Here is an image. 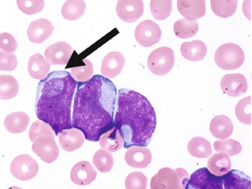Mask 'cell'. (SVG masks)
<instances>
[{"instance_id": "1", "label": "cell", "mask_w": 252, "mask_h": 189, "mask_svg": "<svg viewBox=\"0 0 252 189\" xmlns=\"http://www.w3.org/2000/svg\"><path fill=\"white\" fill-rule=\"evenodd\" d=\"M117 99L113 82L103 76H93L80 83L74 96L73 127L80 129L88 141L97 142L101 135L111 129Z\"/></svg>"}, {"instance_id": "2", "label": "cell", "mask_w": 252, "mask_h": 189, "mask_svg": "<svg viewBox=\"0 0 252 189\" xmlns=\"http://www.w3.org/2000/svg\"><path fill=\"white\" fill-rule=\"evenodd\" d=\"M77 86V81L65 71H53L38 84L35 114L52 126L55 135L73 127L71 103Z\"/></svg>"}, {"instance_id": "3", "label": "cell", "mask_w": 252, "mask_h": 189, "mask_svg": "<svg viewBox=\"0 0 252 189\" xmlns=\"http://www.w3.org/2000/svg\"><path fill=\"white\" fill-rule=\"evenodd\" d=\"M113 125L124 140V147L150 144L157 126L156 114L150 101L141 94L122 89L116 99Z\"/></svg>"}, {"instance_id": "4", "label": "cell", "mask_w": 252, "mask_h": 189, "mask_svg": "<svg viewBox=\"0 0 252 189\" xmlns=\"http://www.w3.org/2000/svg\"><path fill=\"white\" fill-rule=\"evenodd\" d=\"M189 175L183 168L159 169L151 180L152 189H185L189 181Z\"/></svg>"}, {"instance_id": "5", "label": "cell", "mask_w": 252, "mask_h": 189, "mask_svg": "<svg viewBox=\"0 0 252 189\" xmlns=\"http://www.w3.org/2000/svg\"><path fill=\"white\" fill-rule=\"evenodd\" d=\"M245 59L242 49L235 44L228 43L220 46L215 54L216 63L222 69L234 70L240 68Z\"/></svg>"}, {"instance_id": "6", "label": "cell", "mask_w": 252, "mask_h": 189, "mask_svg": "<svg viewBox=\"0 0 252 189\" xmlns=\"http://www.w3.org/2000/svg\"><path fill=\"white\" fill-rule=\"evenodd\" d=\"M148 67L156 75L168 74L174 66V53L169 47H162L152 52L149 56Z\"/></svg>"}, {"instance_id": "7", "label": "cell", "mask_w": 252, "mask_h": 189, "mask_svg": "<svg viewBox=\"0 0 252 189\" xmlns=\"http://www.w3.org/2000/svg\"><path fill=\"white\" fill-rule=\"evenodd\" d=\"M10 172L17 179L28 181L33 178L38 173V163L28 155H21L15 158L12 161Z\"/></svg>"}, {"instance_id": "8", "label": "cell", "mask_w": 252, "mask_h": 189, "mask_svg": "<svg viewBox=\"0 0 252 189\" xmlns=\"http://www.w3.org/2000/svg\"><path fill=\"white\" fill-rule=\"evenodd\" d=\"M135 36L140 45L152 47L160 40L161 30L159 25L153 21L145 20L137 26Z\"/></svg>"}, {"instance_id": "9", "label": "cell", "mask_w": 252, "mask_h": 189, "mask_svg": "<svg viewBox=\"0 0 252 189\" xmlns=\"http://www.w3.org/2000/svg\"><path fill=\"white\" fill-rule=\"evenodd\" d=\"M186 189H223L220 177L213 175L207 168H202L192 174Z\"/></svg>"}, {"instance_id": "10", "label": "cell", "mask_w": 252, "mask_h": 189, "mask_svg": "<svg viewBox=\"0 0 252 189\" xmlns=\"http://www.w3.org/2000/svg\"><path fill=\"white\" fill-rule=\"evenodd\" d=\"M32 150L46 163H52L59 156V148L55 142V137L41 135L33 141Z\"/></svg>"}, {"instance_id": "11", "label": "cell", "mask_w": 252, "mask_h": 189, "mask_svg": "<svg viewBox=\"0 0 252 189\" xmlns=\"http://www.w3.org/2000/svg\"><path fill=\"white\" fill-rule=\"evenodd\" d=\"M142 0H119L116 6V13L122 20L132 23L140 19L144 13Z\"/></svg>"}, {"instance_id": "12", "label": "cell", "mask_w": 252, "mask_h": 189, "mask_svg": "<svg viewBox=\"0 0 252 189\" xmlns=\"http://www.w3.org/2000/svg\"><path fill=\"white\" fill-rule=\"evenodd\" d=\"M73 53L74 50L67 43H55L46 50V60L52 65H65L69 62Z\"/></svg>"}, {"instance_id": "13", "label": "cell", "mask_w": 252, "mask_h": 189, "mask_svg": "<svg viewBox=\"0 0 252 189\" xmlns=\"http://www.w3.org/2000/svg\"><path fill=\"white\" fill-rule=\"evenodd\" d=\"M223 93L230 96H238L244 94L248 89L247 79L241 74H226L220 82Z\"/></svg>"}, {"instance_id": "14", "label": "cell", "mask_w": 252, "mask_h": 189, "mask_svg": "<svg viewBox=\"0 0 252 189\" xmlns=\"http://www.w3.org/2000/svg\"><path fill=\"white\" fill-rule=\"evenodd\" d=\"M125 160L129 166L144 169L152 161V153L145 146H132L125 154Z\"/></svg>"}, {"instance_id": "15", "label": "cell", "mask_w": 252, "mask_h": 189, "mask_svg": "<svg viewBox=\"0 0 252 189\" xmlns=\"http://www.w3.org/2000/svg\"><path fill=\"white\" fill-rule=\"evenodd\" d=\"M97 172L95 168L88 161L76 163L71 169V180L79 186L89 185L96 179Z\"/></svg>"}, {"instance_id": "16", "label": "cell", "mask_w": 252, "mask_h": 189, "mask_svg": "<svg viewBox=\"0 0 252 189\" xmlns=\"http://www.w3.org/2000/svg\"><path fill=\"white\" fill-rule=\"evenodd\" d=\"M58 135L60 145L63 150L67 152H72L80 148L86 139L84 133L75 127L63 129Z\"/></svg>"}, {"instance_id": "17", "label": "cell", "mask_w": 252, "mask_h": 189, "mask_svg": "<svg viewBox=\"0 0 252 189\" xmlns=\"http://www.w3.org/2000/svg\"><path fill=\"white\" fill-rule=\"evenodd\" d=\"M177 8L185 19L196 20L205 15V0H177Z\"/></svg>"}, {"instance_id": "18", "label": "cell", "mask_w": 252, "mask_h": 189, "mask_svg": "<svg viewBox=\"0 0 252 189\" xmlns=\"http://www.w3.org/2000/svg\"><path fill=\"white\" fill-rule=\"evenodd\" d=\"M125 59L123 55L119 52H112L103 59L101 72L106 78H114L120 74L125 65Z\"/></svg>"}, {"instance_id": "19", "label": "cell", "mask_w": 252, "mask_h": 189, "mask_svg": "<svg viewBox=\"0 0 252 189\" xmlns=\"http://www.w3.org/2000/svg\"><path fill=\"white\" fill-rule=\"evenodd\" d=\"M54 28L50 21L40 19L34 21L30 25L28 36L31 42L41 44L52 35Z\"/></svg>"}, {"instance_id": "20", "label": "cell", "mask_w": 252, "mask_h": 189, "mask_svg": "<svg viewBox=\"0 0 252 189\" xmlns=\"http://www.w3.org/2000/svg\"><path fill=\"white\" fill-rule=\"evenodd\" d=\"M232 162L229 156L225 153L213 155L207 161V169L213 175L222 177L231 170Z\"/></svg>"}, {"instance_id": "21", "label": "cell", "mask_w": 252, "mask_h": 189, "mask_svg": "<svg viewBox=\"0 0 252 189\" xmlns=\"http://www.w3.org/2000/svg\"><path fill=\"white\" fill-rule=\"evenodd\" d=\"M221 178L223 188L251 189V178L242 172L230 170Z\"/></svg>"}, {"instance_id": "22", "label": "cell", "mask_w": 252, "mask_h": 189, "mask_svg": "<svg viewBox=\"0 0 252 189\" xmlns=\"http://www.w3.org/2000/svg\"><path fill=\"white\" fill-rule=\"evenodd\" d=\"M28 69L31 77L42 80L50 74V64L41 55L35 54L30 59Z\"/></svg>"}, {"instance_id": "23", "label": "cell", "mask_w": 252, "mask_h": 189, "mask_svg": "<svg viewBox=\"0 0 252 189\" xmlns=\"http://www.w3.org/2000/svg\"><path fill=\"white\" fill-rule=\"evenodd\" d=\"M233 124L229 117L219 115L212 120L210 130L215 138L224 139L232 135Z\"/></svg>"}, {"instance_id": "24", "label": "cell", "mask_w": 252, "mask_h": 189, "mask_svg": "<svg viewBox=\"0 0 252 189\" xmlns=\"http://www.w3.org/2000/svg\"><path fill=\"white\" fill-rule=\"evenodd\" d=\"M181 53L183 57L190 62H199L203 60L207 54V47L202 41L185 42L181 46Z\"/></svg>"}, {"instance_id": "25", "label": "cell", "mask_w": 252, "mask_h": 189, "mask_svg": "<svg viewBox=\"0 0 252 189\" xmlns=\"http://www.w3.org/2000/svg\"><path fill=\"white\" fill-rule=\"evenodd\" d=\"M99 141L101 148L110 153L118 151L124 147L123 138L115 126L101 135Z\"/></svg>"}, {"instance_id": "26", "label": "cell", "mask_w": 252, "mask_h": 189, "mask_svg": "<svg viewBox=\"0 0 252 189\" xmlns=\"http://www.w3.org/2000/svg\"><path fill=\"white\" fill-rule=\"evenodd\" d=\"M29 123V117L25 113L16 112L6 117L4 125L8 132L21 133L26 130Z\"/></svg>"}, {"instance_id": "27", "label": "cell", "mask_w": 252, "mask_h": 189, "mask_svg": "<svg viewBox=\"0 0 252 189\" xmlns=\"http://www.w3.org/2000/svg\"><path fill=\"white\" fill-rule=\"evenodd\" d=\"M188 150L190 156L199 158L210 157L213 153L211 144L207 139L202 137L192 138L188 144Z\"/></svg>"}, {"instance_id": "28", "label": "cell", "mask_w": 252, "mask_h": 189, "mask_svg": "<svg viewBox=\"0 0 252 189\" xmlns=\"http://www.w3.org/2000/svg\"><path fill=\"white\" fill-rule=\"evenodd\" d=\"M86 10V3L83 0H67L62 7V15L68 20L80 19Z\"/></svg>"}, {"instance_id": "29", "label": "cell", "mask_w": 252, "mask_h": 189, "mask_svg": "<svg viewBox=\"0 0 252 189\" xmlns=\"http://www.w3.org/2000/svg\"><path fill=\"white\" fill-rule=\"evenodd\" d=\"M213 13L222 18H229L236 11L238 0H210Z\"/></svg>"}, {"instance_id": "30", "label": "cell", "mask_w": 252, "mask_h": 189, "mask_svg": "<svg viewBox=\"0 0 252 189\" xmlns=\"http://www.w3.org/2000/svg\"><path fill=\"white\" fill-rule=\"evenodd\" d=\"M174 33L180 38H189L194 36L199 31V24L194 21L180 19L174 23Z\"/></svg>"}, {"instance_id": "31", "label": "cell", "mask_w": 252, "mask_h": 189, "mask_svg": "<svg viewBox=\"0 0 252 189\" xmlns=\"http://www.w3.org/2000/svg\"><path fill=\"white\" fill-rule=\"evenodd\" d=\"M19 92V83L12 75L0 76V99H10L15 97Z\"/></svg>"}, {"instance_id": "32", "label": "cell", "mask_w": 252, "mask_h": 189, "mask_svg": "<svg viewBox=\"0 0 252 189\" xmlns=\"http://www.w3.org/2000/svg\"><path fill=\"white\" fill-rule=\"evenodd\" d=\"M150 9L152 16L158 20H163L170 16L172 9L171 0H151Z\"/></svg>"}, {"instance_id": "33", "label": "cell", "mask_w": 252, "mask_h": 189, "mask_svg": "<svg viewBox=\"0 0 252 189\" xmlns=\"http://www.w3.org/2000/svg\"><path fill=\"white\" fill-rule=\"evenodd\" d=\"M93 163L98 170L102 173H107L111 170L113 166V158L110 152L100 149L95 153Z\"/></svg>"}, {"instance_id": "34", "label": "cell", "mask_w": 252, "mask_h": 189, "mask_svg": "<svg viewBox=\"0 0 252 189\" xmlns=\"http://www.w3.org/2000/svg\"><path fill=\"white\" fill-rule=\"evenodd\" d=\"M83 65L71 68V75L77 82L83 83L89 81L94 76V66L88 59L83 60Z\"/></svg>"}, {"instance_id": "35", "label": "cell", "mask_w": 252, "mask_h": 189, "mask_svg": "<svg viewBox=\"0 0 252 189\" xmlns=\"http://www.w3.org/2000/svg\"><path fill=\"white\" fill-rule=\"evenodd\" d=\"M214 150L219 153H225L229 156L239 154L242 151V145L232 138L218 140L213 144Z\"/></svg>"}, {"instance_id": "36", "label": "cell", "mask_w": 252, "mask_h": 189, "mask_svg": "<svg viewBox=\"0 0 252 189\" xmlns=\"http://www.w3.org/2000/svg\"><path fill=\"white\" fill-rule=\"evenodd\" d=\"M237 118L243 124L250 126L252 124V96L244 98L238 102L235 107Z\"/></svg>"}, {"instance_id": "37", "label": "cell", "mask_w": 252, "mask_h": 189, "mask_svg": "<svg viewBox=\"0 0 252 189\" xmlns=\"http://www.w3.org/2000/svg\"><path fill=\"white\" fill-rule=\"evenodd\" d=\"M41 135H50L55 137V132L50 125L42 120L35 121L32 123L30 129L29 136L31 141L33 142L37 138Z\"/></svg>"}, {"instance_id": "38", "label": "cell", "mask_w": 252, "mask_h": 189, "mask_svg": "<svg viewBox=\"0 0 252 189\" xmlns=\"http://www.w3.org/2000/svg\"><path fill=\"white\" fill-rule=\"evenodd\" d=\"M17 5L26 14H35L44 8V0H17Z\"/></svg>"}, {"instance_id": "39", "label": "cell", "mask_w": 252, "mask_h": 189, "mask_svg": "<svg viewBox=\"0 0 252 189\" xmlns=\"http://www.w3.org/2000/svg\"><path fill=\"white\" fill-rule=\"evenodd\" d=\"M125 186L127 189H147V178L142 172H132L126 178Z\"/></svg>"}, {"instance_id": "40", "label": "cell", "mask_w": 252, "mask_h": 189, "mask_svg": "<svg viewBox=\"0 0 252 189\" xmlns=\"http://www.w3.org/2000/svg\"><path fill=\"white\" fill-rule=\"evenodd\" d=\"M17 66V59L13 53L0 50V71H13Z\"/></svg>"}, {"instance_id": "41", "label": "cell", "mask_w": 252, "mask_h": 189, "mask_svg": "<svg viewBox=\"0 0 252 189\" xmlns=\"http://www.w3.org/2000/svg\"><path fill=\"white\" fill-rule=\"evenodd\" d=\"M18 44L11 34L3 32L0 34V49L7 53H13L17 49Z\"/></svg>"}]
</instances>
